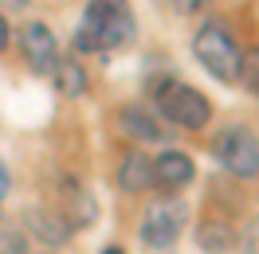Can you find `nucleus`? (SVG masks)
Here are the masks:
<instances>
[{
  "instance_id": "nucleus-1",
  "label": "nucleus",
  "mask_w": 259,
  "mask_h": 254,
  "mask_svg": "<svg viewBox=\"0 0 259 254\" xmlns=\"http://www.w3.org/2000/svg\"><path fill=\"white\" fill-rule=\"evenodd\" d=\"M134 39V16L122 0H91L87 16H82L79 32H75V47L79 51H110Z\"/></svg>"
},
{
  "instance_id": "nucleus-2",
  "label": "nucleus",
  "mask_w": 259,
  "mask_h": 254,
  "mask_svg": "<svg viewBox=\"0 0 259 254\" xmlns=\"http://www.w3.org/2000/svg\"><path fill=\"white\" fill-rule=\"evenodd\" d=\"M193 51H196V59H200V67H208L212 79H220V82H236L240 79L243 51L236 47L232 32H228L220 20L200 24V32H196V39H193Z\"/></svg>"
},
{
  "instance_id": "nucleus-3",
  "label": "nucleus",
  "mask_w": 259,
  "mask_h": 254,
  "mask_svg": "<svg viewBox=\"0 0 259 254\" xmlns=\"http://www.w3.org/2000/svg\"><path fill=\"white\" fill-rule=\"evenodd\" d=\"M157 106L181 129H204L208 117H212L208 98L200 94V90H193V86H185V82H165L161 90H157Z\"/></svg>"
},
{
  "instance_id": "nucleus-4",
  "label": "nucleus",
  "mask_w": 259,
  "mask_h": 254,
  "mask_svg": "<svg viewBox=\"0 0 259 254\" xmlns=\"http://www.w3.org/2000/svg\"><path fill=\"white\" fill-rule=\"evenodd\" d=\"M185 219H189V211H185L181 200H157V204H149L146 219H142V238H146V246L169 250V246L181 238V231H185Z\"/></svg>"
},
{
  "instance_id": "nucleus-5",
  "label": "nucleus",
  "mask_w": 259,
  "mask_h": 254,
  "mask_svg": "<svg viewBox=\"0 0 259 254\" xmlns=\"http://www.w3.org/2000/svg\"><path fill=\"white\" fill-rule=\"evenodd\" d=\"M216 157L232 176H255L259 172V137L247 125H232L216 137Z\"/></svg>"
},
{
  "instance_id": "nucleus-6",
  "label": "nucleus",
  "mask_w": 259,
  "mask_h": 254,
  "mask_svg": "<svg viewBox=\"0 0 259 254\" xmlns=\"http://www.w3.org/2000/svg\"><path fill=\"white\" fill-rule=\"evenodd\" d=\"M20 47H24V59L35 67V71H55V35H51L48 24H28L20 32Z\"/></svg>"
},
{
  "instance_id": "nucleus-7",
  "label": "nucleus",
  "mask_w": 259,
  "mask_h": 254,
  "mask_svg": "<svg viewBox=\"0 0 259 254\" xmlns=\"http://www.w3.org/2000/svg\"><path fill=\"white\" fill-rule=\"evenodd\" d=\"M196 176V164L193 157H185L177 149H169L161 157H153V184H165V188H181Z\"/></svg>"
},
{
  "instance_id": "nucleus-8",
  "label": "nucleus",
  "mask_w": 259,
  "mask_h": 254,
  "mask_svg": "<svg viewBox=\"0 0 259 254\" xmlns=\"http://www.w3.org/2000/svg\"><path fill=\"white\" fill-rule=\"evenodd\" d=\"M118 188L122 192H146L153 188V160L142 157V153H130L118 168Z\"/></svg>"
},
{
  "instance_id": "nucleus-9",
  "label": "nucleus",
  "mask_w": 259,
  "mask_h": 254,
  "mask_svg": "<svg viewBox=\"0 0 259 254\" xmlns=\"http://www.w3.org/2000/svg\"><path fill=\"white\" fill-rule=\"evenodd\" d=\"M24 219H28V227H32V231L44 238V242H67V235H71V223H67V215L48 211V207H32Z\"/></svg>"
},
{
  "instance_id": "nucleus-10",
  "label": "nucleus",
  "mask_w": 259,
  "mask_h": 254,
  "mask_svg": "<svg viewBox=\"0 0 259 254\" xmlns=\"http://www.w3.org/2000/svg\"><path fill=\"white\" fill-rule=\"evenodd\" d=\"M118 129H122L126 137H134V141H161L165 137V129L142 110H122L118 113Z\"/></svg>"
},
{
  "instance_id": "nucleus-11",
  "label": "nucleus",
  "mask_w": 259,
  "mask_h": 254,
  "mask_svg": "<svg viewBox=\"0 0 259 254\" xmlns=\"http://www.w3.org/2000/svg\"><path fill=\"white\" fill-rule=\"evenodd\" d=\"M196 238H200V246L208 254H224L232 242H236V235H232V227L228 223H200V231H196Z\"/></svg>"
},
{
  "instance_id": "nucleus-12",
  "label": "nucleus",
  "mask_w": 259,
  "mask_h": 254,
  "mask_svg": "<svg viewBox=\"0 0 259 254\" xmlns=\"http://www.w3.org/2000/svg\"><path fill=\"white\" fill-rule=\"evenodd\" d=\"M59 90H63L67 98H79L82 90H87L82 67H75V63H63V67H59Z\"/></svg>"
},
{
  "instance_id": "nucleus-13",
  "label": "nucleus",
  "mask_w": 259,
  "mask_h": 254,
  "mask_svg": "<svg viewBox=\"0 0 259 254\" xmlns=\"http://www.w3.org/2000/svg\"><path fill=\"white\" fill-rule=\"evenodd\" d=\"M240 79H247V86H251V90H259V47L251 51V55H243V71H240Z\"/></svg>"
},
{
  "instance_id": "nucleus-14",
  "label": "nucleus",
  "mask_w": 259,
  "mask_h": 254,
  "mask_svg": "<svg viewBox=\"0 0 259 254\" xmlns=\"http://www.w3.org/2000/svg\"><path fill=\"white\" fill-rule=\"evenodd\" d=\"M243 250L259 254V219H251V227H247V235H243Z\"/></svg>"
},
{
  "instance_id": "nucleus-15",
  "label": "nucleus",
  "mask_w": 259,
  "mask_h": 254,
  "mask_svg": "<svg viewBox=\"0 0 259 254\" xmlns=\"http://www.w3.org/2000/svg\"><path fill=\"white\" fill-rule=\"evenodd\" d=\"M181 8H185V12H196V8H204V4H208V0H177Z\"/></svg>"
},
{
  "instance_id": "nucleus-16",
  "label": "nucleus",
  "mask_w": 259,
  "mask_h": 254,
  "mask_svg": "<svg viewBox=\"0 0 259 254\" xmlns=\"http://www.w3.org/2000/svg\"><path fill=\"white\" fill-rule=\"evenodd\" d=\"M4 192H8V168H4V160H0V204H4Z\"/></svg>"
},
{
  "instance_id": "nucleus-17",
  "label": "nucleus",
  "mask_w": 259,
  "mask_h": 254,
  "mask_svg": "<svg viewBox=\"0 0 259 254\" xmlns=\"http://www.w3.org/2000/svg\"><path fill=\"white\" fill-rule=\"evenodd\" d=\"M4 47H8V20L0 16V51H4Z\"/></svg>"
},
{
  "instance_id": "nucleus-18",
  "label": "nucleus",
  "mask_w": 259,
  "mask_h": 254,
  "mask_svg": "<svg viewBox=\"0 0 259 254\" xmlns=\"http://www.w3.org/2000/svg\"><path fill=\"white\" fill-rule=\"evenodd\" d=\"M102 254H126V250H122V246H106Z\"/></svg>"
}]
</instances>
